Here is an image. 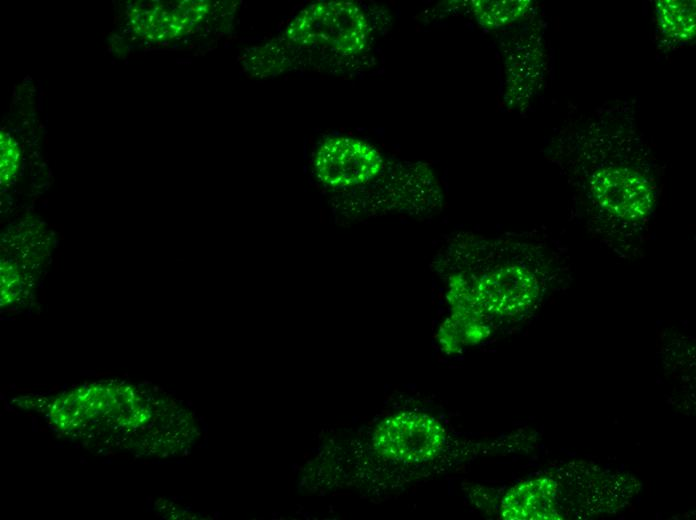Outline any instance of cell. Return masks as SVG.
Masks as SVG:
<instances>
[{
  "mask_svg": "<svg viewBox=\"0 0 696 520\" xmlns=\"http://www.w3.org/2000/svg\"><path fill=\"white\" fill-rule=\"evenodd\" d=\"M446 444L443 426L421 412H402L381 421L373 434V447L382 457L405 464L432 460Z\"/></svg>",
  "mask_w": 696,
  "mask_h": 520,
  "instance_id": "3",
  "label": "cell"
},
{
  "mask_svg": "<svg viewBox=\"0 0 696 520\" xmlns=\"http://www.w3.org/2000/svg\"><path fill=\"white\" fill-rule=\"evenodd\" d=\"M382 168L383 158L377 149L349 137L327 139L314 157L318 179L336 188L366 184L377 177Z\"/></svg>",
  "mask_w": 696,
  "mask_h": 520,
  "instance_id": "4",
  "label": "cell"
},
{
  "mask_svg": "<svg viewBox=\"0 0 696 520\" xmlns=\"http://www.w3.org/2000/svg\"><path fill=\"white\" fill-rule=\"evenodd\" d=\"M19 164V146L8 132L2 130L0 133V179L2 187L8 186L14 180Z\"/></svg>",
  "mask_w": 696,
  "mask_h": 520,
  "instance_id": "9",
  "label": "cell"
},
{
  "mask_svg": "<svg viewBox=\"0 0 696 520\" xmlns=\"http://www.w3.org/2000/svg\"><path fill=\"white\" fill-rule=\"evenodd\" d=\"M369 24L353 2H317L303 9L288 25L284 38L299 47L349 57L368 42Z\"/></svg>",
  "mask_w": 696,
  "mask_h": 520,
  "instance_id": "2",
  "label": "cell"
},
{
  "mask_svg": "<svg viewBox=\"0 0 696 520\" xmlns=\"http://www.w3.org/2000/svg\"><path fill=\"white\" fill-rule=\"evenodd\" d=\"M471 10L477 22L483 27L495 29L509 25L520 19L531 5L528 0H474Z\"/></svg>",
  "mask_w": 696,
  "mask_h": 520,
  "instance_id": "8",
  "label": "cell"
},
{
  "mask_svg": "<svg viewBox=\"0 0 696 520\" xmlns=\"http://www.w3.org/2000/svg\"><path fill=\"white\" fill-rule=\"evenodd\" d=\"M1 305L6 306L16 300L20 291V274L17 267L8 260H1Z\"/></svg>",
  "mask_w": 696,
  "mask_h": 520,
  "instance_id": "10",
  "label": "cell"
},
{
  "mask_svg": "<svg viewBox=\"0 0 696 520\" xmlns=\"http://www.w3.org/2000/svg\"><path fill=\"white\" fill-rule=\"evenodd\" d=\"M206 1H181L177 4H152L135 7L130 13L133 30L153 41L174 39L203 21L209 13Z\"/></svg>",
  "mask_w": 696,
  "mask_h": 520,
  "instance_id": "5",
  "label": "cell"
},
{
  "mask_svg": "<svg viewBox=\"0 0 696 520\" xmlns=\"http://www.w3.org/2000/svg\"><path fill=\"white\" fill-rule=\"evenodd\" d=\"M555 490L556 483L544 477L516 485L502 501V517L510 520L559 519Z\"/></svg>",
  "mask_w": 696,
  "mask_h": 520,
  "instance_id": "6",
  "label": "cell"
},
{
  "mask_svg": "<svg viewBox=\"0 0 696 520\" xmlns=\"http://www.w3.org/2000/svg\"><path fill=\"white\" fill-rule=\"evenodd\" d=\"M577 176L586 200L588 227L610 252L635 260L643 252L658 188L650 165L626 156H597Z\"/></svg>",
  "mask_w": 696,
  "mask_h": 520,
  "instance_id": "1",
  "label": "cell"
},
{
  "mask_svg": "<svg viewBox=\"0 0 696 520\" xmlns=\"http://www.w3.org/2000/svg\"><path fill=\"white\" fill-rule=\"evenodd\" d=\"M657 22L664 35L677 42L692 40L696 31L695 1L656 2Z\"/></svg>",
  "mask_w": 696,
  "mask_h": 520,
  "instance_id": "7",
  "label": "cell"
}]
</instances>
